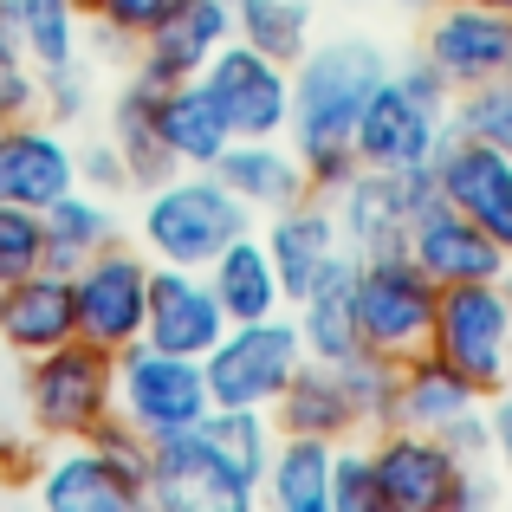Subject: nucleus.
I'll list each match as a JSON object with an SVG mask.
<instances>
[{
	"mask_svg": "<svg viewBox=\"0 0 512 512\" xmlns=\"http://www.w3.org/2000/svg\"><path fill=\"white\" fill-rule=\"evenodd\" d=\"M389 78V52L370 33H338V39H312L292 65V117H286V143L299 150L312 195H338L357 169V117L370 104V91Z\"/></svg>",
	"mask_w": 512,
	"mask_h": 512,
	"instance_id": "obj_1",
	"label": "nucleus"
},
{
	"mask_svg": "<svg viewBox=\"0 0 512 512\" xmlns=\"http://www.w3.org/2000/svg\"><path fill=\"white\" fill-rule=\"evenodd\" d=\"M247 227H253V208L214 169H175L169 182L143 188L137 240L156 266H208Z\"/></svg>",
	"mask_w": 512,
	"mask_h": 512,
	"instance_id": "obj_2",
	"label": "nucleus"
},
{
	"mask_svg": "<svg viewBox=\"0 0 512 512\" xmlns=\"http://www.w3.org/2000/svg\"><path fill=\"white\" fill-rule=\"evenodd\" d=\"M117 409V350L91 338H65L59 350H39L20 370V415L39 441H85Z\"/></svg>",
	"mask_w": 512,
	"mask_h": 512,
	"instance_id": "obj_3",
	"label": "nucleus"
},
{
	"mask_svg": "<svg viewBox=\"0 0 512 512\" xmlns=\"http://www.w3.org/2000/svg\"><path fill=\"white\" fill-rule=\"evenodd\" d=\"M370 461L383 512H467L493 500L480 461H461L441 435H422V428H376Z\"/></svg>",
	"mask_w": 512,
	"mask_h": 512,
	"instance_id": "obj_4",
	"label": "nucleus"
},
{
	"mask_svg": "<svg viewBox=\"0 0 512 512\" xmlns=\"http://www.w3.org/2000/svg\"><path fill=\"white\" fill-rule=\"evenodd\" d=\"M435 299H441V286L409 253H370V260H357V292H350V305H357V344L389 357V363L428 350Z\"/></svg>",
	"mask_w": 512,
	"mask_h": 512,
	"instance_id": "obj_5",
	"label": "nucleus"
},
{
	"mask_svg": "<svg viewBox=\"0 0 512 512\" xmlns=\"http://www.w3.org/2000/svg\"><path fill=\"white\" fill-rule=\"evenodd\" d=\"M299 363H305L299 325H292L286 312H273V318L227 325L221 344L201 357V376H208L214 409H273V402L286 396Z\"/></svg>",
	"mask_w": 512,
	"mask_h": 512,
	"instance_id": "obj_6",
	"label": "nucleus"
},
{
	"mask_svg": "<svg viewBox=\"0 0 512 512\" xmlns=\"http://www.w3.org/2000/svg\"><path fill=\"white\" fill-rule=\"evenodd\" d=\"M150 506L163 512H253L260 480L240 474L208 428H175L150 441Z\"/></svg>",
	"mask_w": 512,
	"mask_h": 512,
	"instance_id": "obj_7",
	"label": "nucleus"
},
{
	"mask_svg": "<svg viewBox=\"0 0 512 512\" xmlns=\"http://www.w3.org/2000/svg\"><path fill=\"white\" fill-rule=\"evenodd\" d=\"M428 350L448 357L461 376H474L480 389H500L512 376V299L500 279H474V286H441L435 299V331Z\"/></svg>",
	"mask_w": 512,
	"mask_h": 512,
	"instance_id": "obj_8",
	"label": "nucleus"
},
{
	"mask_svg": "<svg viewBox=\"0 0 512 512\" xmlns=\"http://www.w3.org/2000/svg\"><path fill=\"white\" fill-rule=\"evenodd\" d=\"M214 409L208 376H201L195 357H175V350L156 344H124L117 350V415L143 435H175V428H195L201 415Z\"/></svg>",
	"mask_w": 512,
	"mask_h": 512,
	"instance_id": "obj_9",
	"label": "nucleus"
},
{
	"mask_svg": "<svg viewBox=\"0 0 512 512\" xmlns=\"http://www.w3.org/2000/svg\"><path fill=\"white\" fill-rule=\"evenodd\" d=\"M422 59L448 78V91H474L512 72V13L487 0H435L422 13Z\"/></svg>",
	"mask_w": 512,
	"mask_h": 512,
	"instance_id": "obj_10",
	"label": "nucleus"
},
{
	"mask_svg": "<svg viewBox=\"0 0 512 512\" xmlns=\"http://www.w3.org/2000/svg\"><path fill=\"white\" fill-rule=\"evenodd\" d=\"M150 253L143 247H98L85 266H72V305H78V338L124 350L143 338V312H150Z\"/></svg>",
	"mask_w": 512,
	"mask_h": 512,
	"instance_id": "obj_11",
	"label": "nucleus"
},
{
	"mask_svg": "<svg viewBox=\"0 0 512 512\" xmlns=\"http://www.w3.org/2000/svg\"><path fill=\"white\" fill-rule=\"evenodd\" d=\"M422 201H435L428 169H350V182L331 195V214H338L344 247L370 260V253L409 247V221Z\"/></svg>",
	"mask_w": 512,
	"mask_h": 512,
	"instance_id": "obj_12",
	"label": "nucleus"
},
{
	"mask_svg": "<svg viewBox=\"0 0 512 512\" xmlns=\"http://www.w3.org/2000/svg\"><path fill=\"white\" fill-rule=\"evenodd\" d=\"M441 137H448V104L402 85L396 65H389V78L370 91V104L357 117L350 150H357V169H428Z\"/></svg>",
	"mask_w": 512,
	"mask_h": 512,
	"instance_id": "obj_13",
	"label": "nucleus"
},
{
	"mask_svg": "<svg viewBox=\"0 0 512 512\" xmlns=\"http://www.w3.org/2000/svg\"><path fill=\"white\" fill-rule=\"evenodd\" d=\"M201 85L221 104L234 137H286V117H292V65L286 59L247 46V39H227L201 65Z\"/></svg>",
	"mask_w": 512,
	"mask_h": 512,
	"instance_id": "obj_14",
	"label": "nucleus"
},
{
	"mask_svg": "<svg viewBox=\"0 0 512 512\" xmlns=\"http://www.w3.org/2000/svg\"><path fill=\"white\" fill-rule=\"evenodd\" d=\"M428 182L448 208H461L474 227H487L493 240L512 253V156L493 150V143H474L461 130L435 143L428 156Z\"/></svg>",
	"mask_w": 512,
	"mask_h": 512,
	"instance_id": "obj_15",
	"label": "nucleus"
},
{
	"mask_svg": "<svg viewBox=\"0 0 512 512\" xmlns=\"http://www.w3.org/2000/svg\"><path fill=\"white\" fill-rule=\"evenodd\" d=\"M65 188H78V143L65 137V124L39 111L0 124V201L7 208L46 214Z\"/></svg>",
	"mask_w": 512,
	"mask_h": 512,
	"instance_id": "obj_16",
	"label": "nucleus"
},
{
	"mask_svg": "<svg viewBox=\"0 0 512 512\" xmlns=\"http://www.w3.org/2000/svg\"><path fill=\"white\" fill-rule=\"evenodd\" d=\"M227 331V312L214 299L201 266H150V312H143V344L175 350V357H208Z\"/></svg>",
	"mask_w": 512,
	"mask_h": 512,
	"instance_id": "obj_17",
	"label": "nucleus"
},
{
	"mask_svg": "<svg viewBox=\"0 0 512 512\" xmlns=\"http://www.w3.org/2000/svg\"><path fill=\"white\" fill-rule=\"evenodd\" d=\"M409 253L415 266H422L435 286H474V279H500L506 273V247L487 234V227H474L461 208H448V201H422L409 221Z\"/></svg>",
	"mask_w": 512,
	"mask_h": 512,
	"instance_id": "obj_18",
	"label": "nucleus"
},
{
	"mask_svg": "<svg viewBox=\"0 0 512 512\" xmlns=\"http://www.w3.org/2000/svg\"><path fill=\"white\" fill-rule=\"evenodd\" d=\"M33 493L46 512H137V506H150V487L137 474H124L91 441H59V454H46V467L33 474Z\"/></svg>",
	"mask_w": 512,
	"mask_h": 512,
	"instance_id": "obj_19",
	"label": "nucleus"
},
{
	"mask_svg": "<svg viewBox=\"0 0 512 512\" xmlns=\"http://www.w3.org/2000/svg\"><path fill=\"white\" fill-rule=\"evenodd\" d=\"M234 39V0H175L163 20L137 39V65L150 85H175V78H201V65Z\"/></svg>",
	"mask_w": 512,
	"mask_h": 512,
	"instance_id": "obj_20",
	"label": "nucleus"
},
{
	"mask_svg": "<svg viewBox=\"0 0 512 512\" xmlns=\"http://www.w3.org/2000/svg\"><path fill=\"white\" fill-rule=\"evenodd\" d=\"M65 338H78V305H72V273L39 266L0 286V344L13 357H39L59 350Z\"/></svg>",
	"mask_w": 512,
	"mask_h": 512,
	"instance_id": "obj_21",
	"label": "nucleus"
},
{
	"mask_svg": "<svg viewBox=\"0 0 512 512\" xmlns=\"http://www.w3.org/2000/svg\"><path fill=\"white\" fill-rule=\"evenodd\" d=\"M467 409H487V389H480L474 376H461L448 357L415 350V357L396 363V415H389V428H422V435H441V428L461 422Z\"/></svg>",
	"mask_w": 512,
	"mask_h": 512,
	"instance_id": "obj_22",
	"label": "nucleus"
},
{
	"mask_svg": "<svg viewBox=\"0 0 512 512\" xmlns=\"http://www.w3.org/2000/svg\"><path fill=\"white\" fill-rule=\"evenodd\" d=\"M260 240H266V253H273V273H279V286H286V305L305 299V286L325 273L331 253H344L338 214H331L325 195H305V201H292V208L266 214Z\"/></svg>",
	"mask_w": 512,
	"mask_h": 512,
	"instance_id": "obj_23",
	"label": "nucleus"
},
{
	"mask_svg": "<svg viewBox=\"0 0 512 512\" xmlns=\"http://www.w3.org/2000/svg\"><path fill=\"white\" fill-rule=\"evenodd\" d=\"M214 175H221L253 214H279V208H292V201L312 195L305 163H299V150H292L286 137H234L221 156H214Z\"/></svg>",
	"mask_w": 512,
	"mask_h": 512,
	"instance_id": "obj_24",
	"label": "nucleus"
},
{
	"mask_svg": "<svg viewBox=\"0 0 512 512\" xmlns=\"http://www.w3.org/2000/svg\"><path fill=\"white\" fill-rule=\"evenodd\" d=\"M350 292H357V253H331L325 260V273L305 286V299H292L286 312H292V325H299V344H305V357H318V363H344L350 350H363L357 344V305H350Z\"/></svg>",
	"mask_w": 512,
	"mask_h": 512,
	"instance_id": "obj_25",
	"label": "nucleus"
},
{
	"mask_svg": "<svg viewBox=\"0 0 512 512\" xmlns=\"http://www.w3.org/2000/svg\"><path fill=\"white\" fill-rule=\"evenodd\" d=\"M273 428H279V435H318V441H350V435H363L357 402H350V383H344L338 363L305 357L299 370H292L286 396L273 402Z\"/></svg>",
	"mask_w": 512,
	"mask_h": 512,
	"instance_id": "obj_26",
	"label": "nucleus"
},
{
	"mask_svg": "<svg viewBox=\"0 0 512 512\" xmlns=\"http://www.w3.org/2000/svg\"><path fill=\"white\" fill-rule=\"evenodd\" d=\"M156 143L175 156V169H214V156L234 143L221 104L208 98L201 78H175L156 91Z\"/></svg>",
	"mask_w": 512,
	"mask_h": 512,
	"instance_id": "obj_27",
	"label": "nucleus"
},
{
	"mask_svg": "<svg viewBox=\"0 0 512 512\" xmlns=\"http://www.w3.org/2000/svg\"><path fill=\"white\" fill-rule=\"evenodd\" d=\"M201 273H208V286H214V299H221L227 325H247V318H273V312H286V286H279L273 253H266V240L253 234V227L227 240V247L214 253Z\"/></svg>",
	"mask_w": 512,
	"mask_h": 512,
	"instance_id": "obj_28",
	"label": "nucleus"
},
{
	"mask_svg": "<svg viewBox=\"0 0 512 512\" xmlns=\"http://www.w3.org/2000/svg\"><path fill=\"white\" fill-rule=\"evenodd\" d=\"M331 448L318 435H279L260 467V500L273 512H331Z\"/></svg>",
	"mask_w": 512,
	"mask_h": 512,
	"instance_id": "obj_29",
	"label": "nucleus"
},
{
	"mask_svg": "<svg viewBox=\"0 0 512 512\" xmlns=\"http://www.w3.org/2000/svg\"><path fill=\"white\" fill-rule=\"evenodd\" d=\"M156 91L163 85H150L143 72H130L124 91L111 98V143H117V156H124V175H130L137 195L175 175V156L156 143Z\"/></svg>",
	"mask_w": 512,
	"mask_h": 512,
	"instance_id": "obj_30",
	"label": "nucleus"
},
{
	"mask_svg": "<svg viewBox=\"0 0 512 512\" xmlns=\"http://www.w3.org/2000/svg\"><path fill=\"white\" fill-rule=\"evenodd\" d=\"M46 266H59V273H72V266H85L98 247H111L117 240V214H111V195H98V188H65L59 201H52L46 214Z\"/></svg>",
	"mask_w": 512,
	"mask_h": 512,
	"instance_id": "obj_31",
	"label": "nucleus"
},
{
	"mask_svg": "<svg viewBox=\"0 0 512 512\" xmlns=\"http://www.w3.org/2000/svg\"><path fill=\"white\" fill-rule=\"evenodd\" d=\"M0 20H7L13 39H20V52L33 59V72L78 59V20H85L78 0H7Z\"/></svg>",
	"mask_w": 512,
	"mask_h": 512,
	"instance_id": "obj_32",
	"label": "nucleus"
},
{
	"mask_svg": "<svg viewBox=\"0 0 512 512\" xmlns=\"http://www.w3.org/2000/svg\"><path fill=\"white\" fill-rule=\"evenodd\" d=\"M234 39L299 65V52L312 46V0H234Z\"/></svg>",
	"mask_w": 512,
	"mask_h": 512,
	"instance_id": "obj_33",
	"label": "nucleus"
},
{
	"mask_svg": "<svg viewBox=\"0 0 512 512\" xmlns=\"http://www.w3.org/2000/svg\"><path fill=\"white\" fill-rule=\"evenodd\" d=\"M448 130L474 143H493V150L512 156V72L506 78H487L474 91H454L448 98Z\"/></svg>",
	"mask_w": 512,
	"mask_h": 512,
	"instance_id": "obj_34",
	"label": "nucleus"
},
{
	"mask_svg": "<svg viewBox=\"0 0 512 512\" xmlns=\"http://www.w3.org/2000/svg\"><path fill=\"white\" fill-rule=\"evenodd\" d=\"M201 428H208V435L221 441L227 461H234L240 474H253V480H260L266 454H273V441H279L273 409H208V415H201Z\"/></svg>",
	"mask_w": 512,
	"mask_h": 512,
	"instance_id": "obj_35",
	"label": "nucleus"
},
{
	"mask_svg": "<svg viewBox=\"0 0 512 512\" xmlns=\"http://www.w3.org/2000/svg\"><path fill=\"white\" fill-rule=\"evenodd\" d=\"M338 370H344V383H350V402H357L363 435L389 428V415H396V363L376 357V350H350Z\"/></svg>",
	"mask_w": 512,
	"mask_h": 512,
	"instance_id": "obj_36",
	"label": "nucleus"
},
{
	"mask_svg": "<svg viewBox=\"0 0 512 512\" xmlns=\"http://www.w3.org/2000/svg\"><path fill=\"white\" fill-rule=\"evenodd\" d=\"M331 512H383V506H376L370 435H350V441L331 448Z\"/></svg>",
	"mask_w": 512,
	"mask_h": 512,
	"instance_id": "obj_37",
	"label": "nucleus"
},
{
	"mask_svg": "<svg viewBox=\"0 0 512 512\" xmlns=\"http://www.w3.org/2000/svg\"><path fill=\"white\" fill-rule=\"evenodd\" d=\"M46 266V221L33 208H7L0 201V286L20 273H39Z\"/></svg>",
	"mask_w": 512,
	"mask_h": 512,
	"instance_id": "obj_38",
	"label": "nucleus"
},
{
	"mask_svg": "<svg viewBox=\"0 0 512 512\" xmlns=\"http://www.w3.org/2000/svg\"><path fill=\"white\" fill-rule=\"evenodd\" d=\"M39 117H52V124H85L91 117V72L85 59H65V65H46L39 72Z\"/></svg>",
	"mask_w": 512,
	"mask_h": 512,
	"instance_id": "obj_39",
	"label": "nucleus"
},
{
	"mask_svg": "<svg viewBox=\"0 0 512 512\" xmlns=\"http://www.w3.org/2000/svg\"><path fill=\"white\" fill-rule=\"evenodd\" d=\"M175 0H91V20L104 33V52H137V39L150 33Z\"/></svg>",
	"mask_w": 512,
	"mask_h": 512,
	"instance_id": "obj_40",
	"label": "nucleus"
},
{
	"mask_svg": "<svg viewBox=\"0 0 512 512\" xmlns=\"http://www.w3.org/2000/svg\"><path fill=\"white\" fill-rule=\"evenodd\" d=\"M26 111H39V72L20 52V39L7 33V20H0V124H13Z\"/></svg>",
	"mask_w": 512,
	"mask_h": 512,
	"instance_id": "obj_41",
	"label": "nucleus"
},
{
	"mask_svg": "<svg viewBox=\"0 0 512 512\" xmlns=\"http://www.w3.org/2000/svg\"><path fill=\"white\" fill-rule=\"evenodd\" d=\"M78 182H85V188H98V195H124V188H130L124 156H117V143H111V137L78 143Z\"/></svg>",
	"mask_w": 512,
	"mask_h": 512,
	"instance_id": "obj_42",
	"label": "nucleus"
},
{
	"mask_svg": "<svg viewBox=\"0 0 512 512\" xmlns=\"http://www.w3.org/2000/svg\"><path fill=\"white\" fill-rule=\"evenodd\" d=\"M33 428H26V415H7L0 409V474L7 480H26V474H39L33 467Z\"/></svg>",
	"mask_w": 512,
	"mask_h": 512,
	"instance_id": "obj_43",
	"label": "nucleus"
},
{
	"mask_svg": "<svg viewBox=\"0 0 512 512\" xmlns=\"http://www.w3.org/2000/svg\"><path fill=\"white\" fill-rule=\"evenodd\" d=\"M441 441H448V448L461 454V461H480V467H487V461H493V428H487V409H467L461 422H448V428H441Z\"/></svg>",
	"mask_w": 512,
	"mask_h": 512,
	"instance_id": "obj_44",
	"label": "nucleus"
},
{
	"mask_svg": "<svg viewBox=\"0 0 512 512\" xmlns=\"http://www.w3.org/2000/svg\"><path fill=\"white\" fill-rule=\"evenodd\" d=\"M487 428H493V461H506L512 474V376L487 396Z\"/></svg>",
	"mask_w": 512,
	"mask_h": 512,
	"instance_id": "obj_45",
	"label": "nucleus"
},
{
	"mask_svg": "<svg viewBox=\"0 0 512 512\" xmlns=\"http://www.w3.org/2000/svg\"><path fill=\"white\" fill-rule=\"evenodd\" d=\"M396 7H409V13H428V7H435V0H396Z\"/></svg>",
	"mask_w": 512,
	"mask_h": 512,
	"instance_id": "obj_46",
	"label": "nucleus"
},
{
	"mask_svg": "<svg viewBox=\"0 0 512 512\" xmlns=\"http://www.w3.org/2000/svg\"><path fill=\"white\" fill-rule=\"evenodd\" d=\"M500 286H506V299H512V253H506V273H500Z\"/></svg>",
	"mask_w": 512,
	"mask_h": 512,
	"instance_id": "obj_47",
	"label": "nucleus"
},
{
	"mask_svg": "<svg viewBox=\"0 0 512 512\" xmlns=\"http://www.w3.org/2000/svg\"><path fill=\"white\" fill-rule=\"evenodd\" d=\"M487 7H506V13H512V0H487Z\"/></svg>",
	"mask_w": 512,
	"mask_h": 512,
	"instance_id": "obj_48",
	"label": "nucleus"
},
{
	"mask_svg": "<svg viewBox=\"0 0 512 512\" xmlns=\"http://www.w3.org/2000/svg\"><path fill=\"white\" fill-rule=\"evenodd\" d=\"M78 7H85V13H91V0H78Z\"/></svg>",
	"mask_w": 512,
	"mask_h": 512,
	"instance_id": "obj_49",
	"label": "nucleus"
},
{
	"mask_svg": "<svg viewBox=\"0 0 512 512\" xmlns=\"http://www.w3.org/2000/svg\"><path fill=\"white\" fill-rule=\"evenodd\" d=\"M0 7H7V0H0Z\"/></svg>",
	"mask_w": 512,
	"mask_h": 512,
	"instance_id": "obj_50",
	"label": "nucleus"
}]
</instances>
